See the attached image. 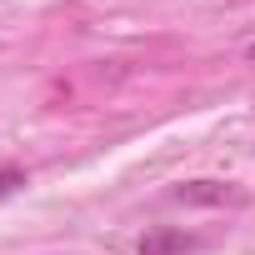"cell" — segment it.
Wrapping results in <instances>:
<instances>
[{
	"label": "cell",
	"mask_w": 255,
	"mask_h": 255,
	"mask_svg": "<svg viewBox=\"0 0 255 255\" xmlns=\"http://www.w3.org/2000/svg\"><path fill=\"white\" fill-rule=\"evenodd\" d=\"M250 60H255V45H250Z\"/></svg>",
	"instance_id": "2"
},
{
	"label": "cell",
	"mask_w": 255,
	"mask_h": 255,
	"mask_svg": "<svg viewBox=\"0 0 255 255\" xmlns=\"http://www.w3.org/2000/svg\"><path fill=\"white\" fill-rule=\"evenodd\" d=\"M20 185H25V170H15V165H0V200H10Z\"/></svg>",
	"instance_id": "1"
}]
</instances>
